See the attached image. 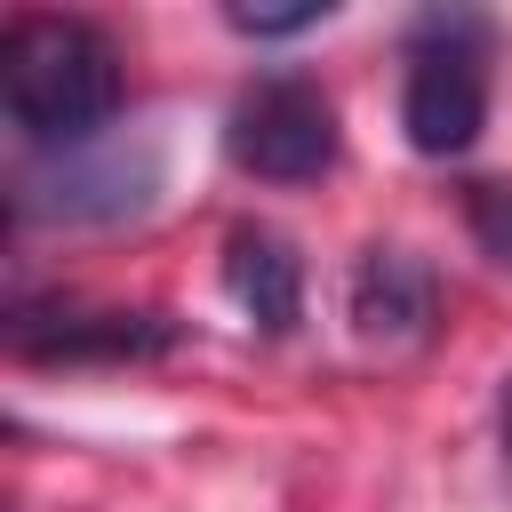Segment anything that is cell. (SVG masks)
Listing matches in <instances>:
<instances>
[{
    "instance_id": "8992f818",
    "label": "cell",
    "mask_w": 512,
    "mask_h": 512,
    "mask_svg": "<svg viewBox=\"0 0 512 512\" xmlns=\"http://www.w3.org/2000/svg\"><path fill=\"white\" fill-rule=\"evenodd\" d=\"M8 344L24 360H160L176 344V328L160 312H8Z\"/></svg>"
},
{
    "instance_id": "6da1fadb",
    "label": "cell",
    "mask_w": 512,
    "mask_h": 512,
    "mask_svg": "<svg viewBox=\"0 0 512 512\" xmlns=\"http://www.w3.org/2000/svg\"><path fill=\"white\" fill-rule=\"evenodd\" d=\"M0 96L32 152H80L120 112V48L88 16H8Z\"/></svg>"
},
{
    "instance_id": "277c9868",
    "label": "cell",
    "mask_w": 512,
    "mask_h": 512,
    "mask_svg": "<svg viewBox=\"0 0 512 512\" xmlns=\"http://www.w3.org/2000/svg\"><path fill=\"white\" fill-rule=\"evenodd\" d=\"M160 168L152 152H48V168H32L16 184V216L24 224H112V216H136L152 200Z\"/></svg>"
},
{
    "instance_id": "ba28073f",
    "label": "cell",
    "mask_w": 512,
    "mask_h": 512,
    "mask_svg": "<svg viewBox=\"0 0 512 512\" xmlns=\"http://www.w3.org/2000/svg\"><path fill=\"white\" fill-rule=\"evenodd\" d=\"M464 224H472L480 256L496 272H512V184H472L464 192Z\"/></svg>"
},
{
    "instance_id": "3957f363",
    "label": "cell",
    "mask_w": 512,
    "mask_h": 512,
    "mask_svg": "<svg viewBox=\"0 0 512 512\" xmlns=\"http://www.w3.org/2000/svg\"><path fill=\"white\" fill-rule=\"evenodd\" d=\"M336 144H344L336 136V104L304 72L256 80L232 104V128H224V152L248 176H264V184H312V176H328L336 168Z\"/></svg>"
},
{
    "instance_id": "9c48e42d",
    "label": "cell",
    "mask_w": 512,
    "mask_h": 512,
    "mask_svg": "<svg viewBox=\"0 0 512 512\" xmlns=\"http://www.w3.org/2000/svg\"><path fill=\"white\" fill-rule=\"evenodd\" d=\"M336 8L328 0H304V8H224V24L232 32H248V40H288V32H320Z\"/></svg>"
},
{
    "instance_id": "30bf717a",
    "label": "cell",
    "mask_w": 512,
    "mask_h": 512,
    "mask_svg": "<svg viewBox=\"0 0 512 512\" xmlns=\"http://www.w3.org/2000/svg\"><path fill=\"white\" fill-rule=\"evenodd\" d=\"M496 440H504V472H512V376H504V392H496Z\"/></svg>"
},
{
    "instance_id": "5b68a950",
    "label": "cell",
    "mask_w": 512,
    "mask_h": 512,
    "mask_svg": "<svg viewBox=\"0 0 512 512\" xmlns=\"http://www.w3.org/2000/svg\"><path fill=\"white\" fill-rule=\"evenodd\" d=\"M344 312H352L360 344H384V352L424 344V336H432V320H440V272H432L416 248L376 240V248H360V264H352Z\"/></svg>"
},
{
    "instance_id": "52a82bcc",
    "label": "cell",
    "mask_w": 512,
    "mask_h": 512,
    "mask_svg": "<svg viewBox=\"0 0 512 512\" xmlns=\"http://www.w3.org/2000/svg\"><path fill=\"white\" fill-rule=\"evenodd\" d=\"M224 288L232 304L264 328V336H288L304 320V256L272 232V224H240L224 240Z\"/></svg>"
},
{
    "instance_id": "7a4b0ae2",
    "label": "cell",
    "mask_w": 512,
    "mask_h": 512,
    "mask_svg": "<svg viewBox=\"0 0 512 512\" xmlns=\"http://www.w3.org/2000/svg\"><path fill=\"white\" fill-rule=\"evenodd\" d=\"M488 24L480 16H424L416 24V64H408V88H400V128L424 160H456L480 144L488 128V72H480V48Z\"/></svg>"
}]
</instances>
